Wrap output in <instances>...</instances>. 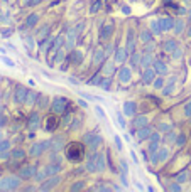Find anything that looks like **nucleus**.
Returning <instances> with one entry per match:
<instances>
[{"mask_svg": "<svg viewBox=\"0 0 191 192\" xmlns=\"http://www.w3.org/2000/svg\"><path fill=\"white\" fill-rule=\"evenodd\" d=\"M19 185V179L15 177H5L0 180V190H5V189H15Z\"/></svg>", "mask_w": 191, "mask_h": 192, "instance_id": "nucleus-2", "label": "nucleus"}, {"mask_svg": "<svg viewBox=\"0 0 191 192\" xmlns=\"http://www.w3.org/2000/svg\"><path fill=\"white\" fill-rule=\"evenodd\" d=\"M31 170H32V169H24V170H22V175H24V177H29V175L32 174Z\"/></svg>", "mask_w": 191, "mask_h": 192, "instance_id": "nucleus-4", "label": "nucleus"}, {"mask_svg": "<svg viewBox=\"0 0 191 192\" xmlns=\"http://www.w3.org/2000/svg\"><path fill=\"white\" fill-rule=\"evenodd\" d=\"M83 155H85V147H83L80 142H73V143H69L66 147V157H68V160L80 162Z\"/></svg>", "mask_w": 191, "mask_h": 192, "instance_id": "nucleus-1", "label": "nucleus"}, {"mask_svg": "<svg viewBox=\"0 0 191 192\" xmlns=\"http://www.w3.org/2000/svg\"><path fill=\"white\" fill-rule=\"evenodd\" d=\"M0 111H2V108H0Z\"/></svg>", "mask_w": 191, "mask_h": 192, "instance_id": "nucleus-7", "label": "nucleus"}, {"mask_svg": "<svg viewBox=\"0 0 191 192\" xmlns=\"http://www.w3.org/2000/svg\"><path fill=\"white\" fill-rule=\"evenodd\" d=\"M34 20H36V15H32V17L29 19V26H32V24H34Z\"/></svg>", "mask_w": 191, "mask_h": 192, "instance_id": "nucleus-6", "label": "nucleus"}, {"mask_svg": "<svg viewBox=\"0 0 191 192\" xmlns=\"http://www.w3.org/2000/svg\"><path fill=\"white\" fill-rule=\"evenodd\" d=\"M58 125H59V120H58V116L49 115V116H48V120H46V130L53 132V130H56Z\"/></svg>", "mask_w": 191, "mask_h": 192, "instance_id": "nucleus-3", "label": "nucleus"}, {"mask_svg": "<svg viewBox=\"0 0 191 192\" xmlns=\"http://www.w3.org/2000/svg\"><path fill=\"white\" fill-rule=\"evenodd\" d=\"M3 62H5V64H9V66H14V62H12L10 59H7V57H3Z\"/></svg>", "mask_w": 191, "mask_h": 192, "instance_id": "nucleus-5", "label": "nucleus"}]
</instances>
